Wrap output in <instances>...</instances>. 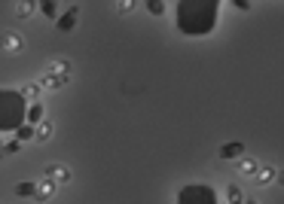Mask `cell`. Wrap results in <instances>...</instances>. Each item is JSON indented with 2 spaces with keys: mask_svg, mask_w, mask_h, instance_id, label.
<instances>
[{
  "mask_svg": "<svg viewBox=\"0 0 284 204\" xmlns=\"http://www.w3.org/2000/svg\"><path fill=\"white\" fill-rule=\"evenodd\" d=\"M177 204H217V195L205 183H189L177 192Z\"/></svg>",
  "mask_w": 284,
  "mask_h": 204,
  "instance_id": "obj_1",
  "label": "cell"
},
{
  "mask_svg": "<svg viewBox=\"0 0 284 204\" xmlns=\"http://www.w3.org/2000/svg\"><path fill=\"white\" fill-rule=\"evenodd\" d=\"M55 25H58V31H64V34H67V31H74V28L80 25V6H70L64 15H58V22H55Z\"/></svg>",
  "mask_w": 284,
  "mask_h": 204,
  "instance_id": "obj_2",
  "label": "cell"
},
{
  "mask_svg": "<svg viewBox=\"0 0 284 204\" xmlns=\"http://www.w3.org/2000/svg\"><path fill=\"white\" fill-rule=\"evenodd\" d=\"M236 171H238V174H244V177H257L260 162H257L254 156H241V159L236 162Z\"/></svg>",
  "mask_w": 284,
  "mask_h": 204,
  "instance_id": "obj_3",
  "label": "cell"
},
{
  "mask_svg": "<svg viewBox=\"0 0 284 204\" xmlns=\"http://www.w3.org/2000/svg\"><path fill=\"white\" fill-rule=\"evenodd\" d=\"M55 192H58V183L52 180V177H43V180L37 183V201H49Z\"/></svg>",
  "mask_w": 284,
  "mask_h": 204,
  "instance_id": "obj_4",
  "label": "cell"
},
{
  "mask_svg": "<svg viewBox=\"0 0 284 204\" xmlns=\"http://www.w3.org/2000/svg\"><path fill=\"white\" fill-rule=\"evenodd\" d=\"M257 180L263 183V186H272L275 180H281V174L272 168V164H260V171H257Z\"/></svg>",
  "mask_w": 284,
  "mask_h": 204,
  "instance_id": "obj_5",
  "label": "cell"
},
{
  "mask_svg": "<svg viewBox=\"0 0 284 204\" xmlns=\"http://www.w3.org/2000/svg\"><path fill=\"white\" fill-rule=\"evenodd\" d=\"M46 177H52L58 183V186H64V183H70V171L64 168V164H49V171H46Z\"/></svg>",
  "mask_w": 284,
  "mask_h": 204,
  "instance_id": "obj_6",
  "label": "cell"
},
{
  "mask_svg": "<svg viewBox=\"0 0 284 204\" xmlns=\"http://www.w3.org/2000/svg\"><path fill=\"white\" fill-rule=\"evenodd\" d=\"M49 73H55V77H61V80L67 82V80H70V61H67V58H55V61L49 64Z\"/></svg>",
  "mask_w": 284,
  "mask_h": 204,
  "instance_id": "obj_7",
  "label": "cell"
},
{
  "mask_svg": "<svg viewBox=\"0 0 284 204\" xmlns=\"http://www.w3.org/2000/svg\"><path fill=\"white\" fill-rule=\"evenodd\" d=\"M241 156H247V153H244V146H241V143H226V146H223V150H220V159H236V162H238Z\"/></svg>",
  "mask_w": 284,
  "mask_h": 204,
  "instance_id": "obj_8",
  "label": "cell"
},
{
  "mask_svg": "<svg viewBox=\"0 0 284 204\" xmlns=\"http://www.w3.org/2000/svg\"><path fill=\"white\" fill-rule=\"evenodd\" d=\"M15 140H19V143L37 140V128H34V125H19V128H15Z\"/></svg>",
  "mask_w": 284,
  "mask_h": 204,
  "instance_id": "obj_9",
  "label": "cell"
},
{
  "mask_svg": "<svg viewBox=\"0 0 284 204\" xmlns=\"http://www.w3.org/2000/svg\"><path fill=\"white\" fill-rule=\"evenodd\" d=\"M247 198H244V192H241V186H236V183H229L226 186V204H244Z\"/></svg>",
  "mask_w": 284,
  "mask_h": 204,
  "instance_id": "obj_10",
  "label": "cell"
},
{
  "mask_svg": "<svg viewBox=\"0 0 284 204\" xmlns=\"http://www.w3.org/2000/svg\"><path fill=\"white\" fill-rule=\"evenodd\" d=\"M40 91H43V85H40V82H31V85H25V88H22V98H25V101H31V104H40Z\"/></svg>",
  "mask_w": 284,
  "mask_h": 204,
  "instance_id": "obj_11",
  "label": "cell"
},
{
  "mask_svg": "<svg viewBox=\"0 0 284 204\" xmlns=\"http://www.w3.org/2000/svg\"><path fill=\"white\" fill-rule=\"evenodd\" d=\"M3 49H6V52H19V49H22V37L15 34V31H6V34H3Z\"/></svg>",
  "mask_w": 284,
  "mask_h": 204,
  "instance_id": "obj_12",
  "label": "cell"
},
{
  "mask_svg": "<svg viewBox=\"0 0 284 204\" xmlns=\"http://www.w3.org/2000/svg\"><path fill=\"white\" fill-rule=\"evenodd\" d=\"M34 9H40V3H31V0H22V3H15V15H19V18H31Z\"/></svg>",
  "mask_w": 284,
  "mask_h": 204,
  "instance_id": "obj_13",
  "label": "cell"
},
{
  "mask_svg": "<svg viewBox=\"0 0 284 204\" xmlns=\"http://www.w3.org/2000/svg\"><path fill=\"white\" fill-rule=\"evenodd\" d=\"M40 122H46L43 119V104H31L28 107V125H40Z\"/></svg>",
  "mask_w": 284,
  "mask_h": 204,
  "instance_id": "obj_14",
  "label": "cell"
},
{
  "mask_svg": "<svg viewBox=\"0 0 284 204\" xmlns=\"http://www.w3.org/2000/svg\"><path fill=\"white\" fill-rule=\"evenodd\" d=\"M15 195L19 198H37V183H19V186H15Z\"/></svg>",
  "mask_w": 284,
  "mask_h": 204,
  "instance_id": "obj_15",
  "label": "cell"
},
{
  "mask_svg": "<svg viewBox=\"0 0 284 204\" xmlns=\"http://www.w3.org/2000/svg\"><path fill=\"white\" fill-rule=\"evenodd\" d=\"M40 85H43V88H49V91H55V88H61V85H64V80H61V77H55V73H46V77L40 80Z\"/></svg>",
  "mask_w": 284,
  "mask_h": 204,
  "instance_id": "obj_16",
  "label": "cell"
},
{
  "mask_svg": "<svg viewBox=\"0 0 284 204\" xmlns=\"http://www.w3.org/2000/svg\"><path fill=\"white\" fill-rule=\"evenodd\" d=\"M52 134H55V125H52V122H49V119H46V122H40V125H37V140H49V137H52Z\"/></svg>",
  "mask_w": 284,
  "mask_h": 204,
  "instance_id": "obj_17",
  "label": "cell"
},
{
  "mask_svg": "<svg viewBox=\"0 0 284 204\" xmlns=\"http://www.w3.org/2000/svg\"><path fill=\"white\" fill-rule=\"evenodd\" d=\"M40 12L43 15H49V18H55V22H58V3H52V0H43V3H40Z\"/></svg>",
  "mask_w": 284,
  "mask_h": 204,
  "instance_id": "obj_18",
  "label": "cell"
},
{
  "mask_svg": "<svg viewBox=\"0 0 284 204\" xmlns=\"http://www.w3.org/2000/svg\"><path fill=\"white\" fill-rule=\"evenodd\" d=\"M19 146H22L19 140H9V143L3 146V153H6V156H12V153H19Z\"/></svg>",
  "mask_w": 284,
  "mask_h": 204,
  "instance_id": "obj_19",
  "label": "cell"
},
{
  "mask_svg": "<svg viewBox=\"0 0 284 204\" xmlns=\"http://www.w3.org/2000/svg\"><path fill=\"white\" fill-rule=\"evenodd\" d=\"M147 9H150V12H156V15H162L168 6H165V3H147Z\"/></svg>",
  "mask_w": 284,
  "mask_h": 204,
  "instance_id": "obj_20",
  "label": "cell"
},
{
  "mask_svg": "<svg viewBox=\"0 0 284 204\" xmlns=\"http://www.w3.org/2000/svg\"><path fill=\"white\" fill-rule=\"evenodd\" d=\"M116 9H119V12H132L135 3H132V0H122V3H116Z\"/></svg>",
  "mask_w": 284,
  "mask_h": 204,
  "instance_id": "obj_21",
  "label": "cell"
},
{
  "mask_svg": "<svg viewBox=\"0 0 284 204\" xmlns=\"http://www.w3.org/2000/svg\"><path fill=\"white\" fill-rule=\"evenodd\" d=\"M244 204H257V201H251V198H247V201H244Z\"/></svg>",
  "mask_w": 284,
  "mask_h": 204,
  "instance_id": "obj_22",
  "label": "cell"
},
{
  "mask_svg": "<svg viewBox=\"0 0 284 204\" xmlns=\"http://www.w3.org/2000/svg\"><path fill=\"white\" fill-rule=\"evenodd\" d=\"M281 183H284V174H281Z\"/></svg>",
  "mask_w": 284,
  "mask_h": 204,
  "instance_id": "obj_23",
  "label": "cell"
}]
</instances>
